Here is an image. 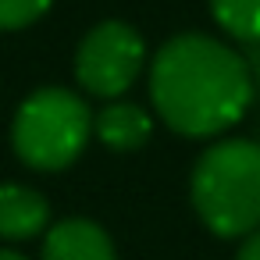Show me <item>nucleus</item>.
<instances>
[{
  "label": "nucleus",
  "mask_w": 260,
  "mask_h": 260,
  "mask_svg": "<svg viewBox=\"0 0 260 260\" xmlns=\"http://www.w3.org/2000/svg\"><path fill=\"white\" fill-rule=\"evenodd\" d=\"M256 96L249 61L207 32L171 36L150 61L153 114L185 139H221Z\"/></svg>",
  "instance_id": "obj_1"
},
{
  "label": "nucleus",
  "mask_w": 260,
  "mask_h": 260,
  "mask_svg": "<svg viewBox=\"0 0 260 260\" xmlns=\"http://www.w3.org/2000/svg\"><path fill=\"white\" fill-rule=\"evenodd\" d=\"M200 224L217 239H246L260 228V143L246 136L210 139L189 175Z\"/></svg>",
  "instance_id": "obj_2"
},
{
  "label": "nucleus",
  "mask_w": 260,
  "mask_h": 260,
  "mask_svg": "<svg viewBox=\"0 0 260 260\" xmlns=\"http://www.w3.org/2000/svg\"><path fill=\"white\" fill-rule=\"evenodd\" d=\"M93 139V111L89 104L64 89L43 86L29 93L11 121V146L22 164L36 171H64L72 168Z\"/></svg>",
  "instance_id": "obj_3"
},
{
  "label": "nucleus",
  "mask_w": 260,
  "mask_h": 260,
  "mask_svg": "<svg viewBox=\"0 0 260 260\" xmlns=\"http://www.w3.org/2000/svg\"><path fill=\"white\" fill-rule=\"evenodd\" d=\"M150 50L136 25L121 18L96 22L75 50V82L100 100H121L146 72Z\"/></svg>",
  "instance_id": "obj_4"
},
{
  "label": "nucleus",
  "mask_w": 260,
  "mask_h": 260,
  "mask_svg": "<svg viewBox=\"0 0 260 260\" xmlns=\"http://www.w3.org/2000/svg\"><path fill=\"white\" fill-rule=\"evenodd\" d=\"M40 260H118L111 232L93 217H64L43 232Z\"/></svg>",
  "instance_id": "obj_5"
},
{
  "label": "nucleus",
  "mask_w": 260,
  "mask_h": 260,
  "mask_svg": "<svg viewBox=\"0 0 260 260\" xmlns=\"http://www.w3.org/2000/svg\"><path fill=\"white\" fill-rule=\"evenodd\" d=\"M50 228V203L40 189L22 182H0V239L22 242Z\"/></svg>",
  "instance_id": "obj_6"
},
{
  "label": "nucleus",
  "mask_w": 260,
  "mask_h": 260,
  "mask_svg": "<svg viewBox=\"0 0 260 260\" xmlns=\"http://www.w3.org/2000/svg\"><path fill=\"white\" fill-rule=\"evenodd\" d=\"M93 136L114 153L143 150L153 136V114L132 100H107V107L93 114Z\"/></svg>",
  "instance_id": "obj_7"
},
{
  "label": "nucleus",
  "mask_w": 260,
  "mask_h": 260,
  "mask_svg": "<svg viewBox=\"0 0 260 260\" xmlns=\"http://www.w3.org/2000/svg\"><path fill=\"white\" fill-rule=\"evenodd\" d=\"M207 8L228 40L260 47V0H207Z\"/></svg>",
  "instance_id": "obj_8"
},
{
  "label": "nucleus",
  "mask_w": 260,
  "mask_h": 260,
  "mask_svg": "<svg viewBox=\"0 0 260 260\" xmlns=\"http://www.w3.org/2000/svg\"><path fill=\"white\" fill-rule=\"evenodd\" d=\"M54 0H0V32H15L36 25Z\"/></svg>",
  "instance_id": "obj_9"
},
{
  "label": "nucleus",
  "mask_w": 260,
  "mask_h": 260,
  "mask_svg": "<svg viewBox=\"0 0 260 260\" xmlns=\"http://www.w3.org/2000/svg\"><path fill=\"white\" fill-rule=\"evenodd\" d=\"M235 260H260V228L249 232L246 239H239V253Z\"/></svg>",
  "instance_id": "obj_10"
},
{
  "label": "nucleus",
  "mask_w": 260,
  "mask_h": 260,
  "mask_svg": "<svg viewBox=\"0 0 260 260\" xmlns=\"http://www.w3.org/2000/svg\"><path fill=\"white\" fill-rule=\"evenodd\" d=\"M0 260H29V256L18 253V249H0Z\"/></svg>",
  "instance_id": "obj_11"
},
{
  "label": "nucleus",
  "mask_w": 260,
  "mask_h": 260,
  "mask_svg": "<svg viewBox=\"0 0 260 260\" xmlns=\"http://www.w3.org/2000/svg\"><path fill=\"white\" fill-rule=\"evenodd\" d=\"M253 82H256V93H260V61H256V68H253Z\"/></svg>",
  "instance_id": "obj_12"
}]
</instances>
